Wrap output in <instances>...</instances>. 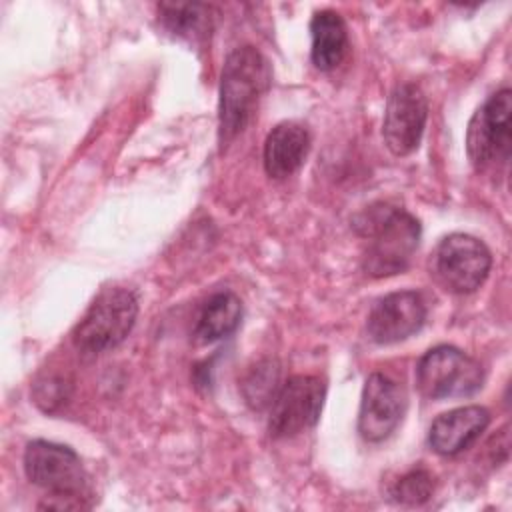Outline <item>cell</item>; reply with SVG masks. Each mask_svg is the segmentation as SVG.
<instances>
[{
  "instance_id": "6da1fadb",
  "label": "cell",
  "mask_w": 512,
  "mask_h": 512,
  "mask_svg": "<svg viewBox=\"0 0 512 512\" xmlns=\"http://www.w3.org/2000/svg\"><path fill=\"white\" fill-rule=\"evenodd\" d=\"M364 240L362 268L372 278L400 274L420 244V222L404 208L378 202L364 208L352 222Z\"/></svg>"
},
{
  "instance_id": "7a4b0ae2",
  "label": "cell",
  "mask_w": 512,
  "mask_h": 512,
  "mask_svg": "<svg viewBox=\"0 0 512 512\" xmlns=\"http://www.w3.org/2000/svg\"><path fill=\"white\" fill-rule=\"evenodd\" d=\"M270 78V64L254 46H242L228 54L222 68L218 104V132L222 144H228L246 128L260 96L270 86Z\"/></svg>"
},
{
  "instance_id": "3957f363",
  "label": "cell",
  "mask_w": 512,
  "mask_h": 512,
  "mask_svg": "<svg viewBox=\"0 0 512 512\" xmlns=\"http://www.w3.org/2000/svg\"><path fill=\"white\" fill-rule=\"evenodd\" d=\"M138 300L128 288L102 290L82 320L76 324L72 340L84 354H102L116 348L134 328Z\"/></svg>"
},
{
  "instance_id": "277c9868",
  "label": "cell",
  "mask_w": 512,
  "mask_h": 512,
  "mask_svg": "<svg viewBox=\"0 0 512 512\" xmlns=\"http://www.w3.org/2000/svg\"><path fill=\"white\" fill-rule=\"evenodd\" d=\"M512 146V92H494L472 116L466 130V152L476 170H498L508 164Z\"/></svg>"
},
{
  "instance_id": "5b68a950",
  "label": "cell",
  "mask_w": 512,
  "mask_h": 512,
  "mask_svg": "<svg viewBox=\"0 0 512 512\" xmlns=\"http://www.w3.org/2000/svg\"><path fill=\"white\" fill-rule=\"evenodd\" d=\"M492 266L490 250L482 240L470 234L454 232L436 246L430 270L436 282L452 294H470L488 278Z\"/></svg>"
},
{
  "instance_id": "8992f818",
  "label": "cell",
  "mask_w": 512,
  "mask_h": 512,
  "mask_svg": "<svg viewBox=\"0 0 512 512\" xmlns=\"http://www.w3.org/2000/svg\"><path fill=\"white\" fill-rule=\"evenodd\" d=\"M482 366L456 346L430 348L416 366V384L426 398H464L480 390Z\"/></svg>"
},
{
  "instance_id": "52a82bcc",
  "label": "cell",
  "mask_w": 512,
  "mask_h": 512,
  "mask_svg": "<svg viewBox=\"0 0 512 512\" xmlns=\"http://www.w3.org/2000/svg\"><path fill=\"white\" fill-rule=\"evenodd\" d=\"M24 472L32 484L62 500L80 498L88 482L80 456L64 444L48 440L28 442Z\"/></svg>"
},
{
  "instance_id": "ba28073f",
  "label": "cell",
  "mask_w": 512,
  "mask_h": 512,
  "mask_svg": "<svg viewBox=\"0 0 512 512\" xmlns=\"http://www.w3.org/2000/svg\"><path fill=\"white\" fill-rule=\"evenodd\" d=\"M326 384L318 376L298 374L280 384L268 416V430L274 438L296 436L312 428L322 412Z\"/></svg>"
},
{
  "instance_id": "9c48e42d",
  "label": "cell",
  "mask_w": 512,
  "mask_h": 512,
  "mask_svg": "<svg viewBox=\"0 0 512 512\" xmlns=\"http://www.w3.org/2000/svg\"><path fill=\"white\" fill-rule=\"evenodd\" d=\"M408 394L394 378L374 372L368 376L358 410V432L368 442L386 440L402 422Z\"/></svg>"
},
{
  "instance_id": "30bf717a",
  "label": "cell",
  "mask_w": 512,
  "mask_h": 512,
  "mask_svg": "<svg viewBox=\"0 0 512 512\" xmlns=\"http://www.w3.org/2000/svg\"><path fill=\"white\" fill-rule=\"evenodd\" d=\"M428 120V102L424 92L412 84H398L386 102L382 136L394 156L412 154L424 134Z\"/></svg>"
},
{
  "instance_id": "8fae6325",
  "label": "cell",
  "mask_w": 512,
  "mask_h": 512,
  "mask_svg": "<svg viewBox=\"0 0 512 512\" xmlns=\"http://www.w3.org/2000/svg\"><path fill=\"white\" fill-rule=\"evenodd\" d=\"M424 322V298L414 290H400L386 294L372 306L366 330L376 344H396L420 332Z\"/></svg>"
},
{
  "instance_id": "7c38bea8",
  "label": "cell",
  "mask_w": 512,
  "mask_h": 512,
  "mask_svg": "<svg viewBox=\"0 0 512 512\" xmlns=\"http://www.w3.org/2000/svg\"><path fill=\"white\" fill-rule=\"evenodd\" d=\"M490 422V412L482 406H460L440 414L428 432L432 450L440 456H456L480 438Z\"/></svg>"
},
{
  "instance_id": "4fadbf2b",
  "label": "cell",
  "mask_w": 512,
  "mask_h": 512,
  "mask_svg": "<svg viewBox=\"0 0 512 512\" xmlns=\"http://www.w3.org/2000/svg\"><path fill=\"white\" fill-rule=\"evenodd\" d=\"M310 134L298 122L276 124L264 142V168L272 178L292 176L306 160Z\"/></svg>"
},
{
  "instance_id": "5bb4252c",
  "label": "cell",
  "mask_w": 512,
  "mask_h": 512,
  "mask_svg": "<svg viewBox=\"0 0 512 512\" xmlns=\"http://www.w3.org/2000/svg\"><path fill=\"white\" fill-rule=\"evenodd\" d=\"M310 56L318 70H334L346 56L348 30L344 18L334 10H320L310 22Z\"/></svg>"
},
{
  "instance_id": "9a60e30c",
  "label": "cell",
  "mask_w": 512,
  "mask_h": 512,
  "mask_svg": "<svg viewBox=\"0 0 512 512\" xmlns=\"http://www.w3.org/2000/svg\"><path fill=\"white\" fill-rule=\"evenodd\" d=\"M242 320V302L234 292H216L202 306L196 326L194 338L202 344L218 342L236 332Z\"/></svg>"
},
{
  "instance_id": "2e32d148",
  "label": "cell",
  "mask_w": 512,
  "mask_h": 512,
  "mask_svg": "<svg viewBox=\"0 0 512 512\" xmlns=\"http://www.w3.org/2000/svg\"><path fill=\"white\" fill-rule=\"evenodd\" d=\"M158 16L162 26L176 36L198 38L210 30V8L200 2H188V4L164 2V4H158Z\"/></svg>"
},
{
  "instance_id": "e0dca14e",
  "label": "cell",
  "mask_w": 512,
  "mask_h": 512,
  "mask_svg": "<svg viewBox=\"0 0 512 512\" xmlns=\"http://www.w3.org/2000/svg\"><path fill=\"white\" fill-rule=\"evenodd\" d=\"M278 388H280V368L274 360L258 362L246 374V378L242 382L244 398L256 410H262L264 406H270Z\"/></svg>"
},
{
  "instance_id": "ac0fdd59",
  "label": "cell",
  "mask_w": 512,
  "mask_h": 512,
  "mask_svg": "<svg viewBox=\"0 0 512 512\" xmlns=\"http://www.w3.org/2000/svg\"><path fill=\"white\" fill-rule=\"evenodd\" d=\"M432 492H434V478L424 468H414L406 472L396 480L392 488V496L398 502L410 504V506L424 504L432 496Z\"/></svg>"
},
{
  "instance_id": "d6986e66",
  "label": "cell",
  "mask_w": 512,
  "mask_h": 512,
  "mask_svg": "<svg viewBox=\"0 0 512 512\" xmlns=\"http://www.w3.org/2000/svg\"><path fill=\"white\" fill-rule=\"evenodd\" d=\"M66 398L64 394V382L58 378H50L44 384L36 386V402L44 410H54L56 404H60Z\"/></svg>"
}]
</instances>
